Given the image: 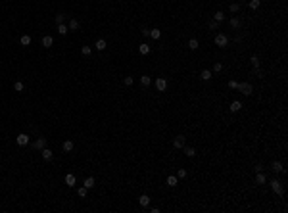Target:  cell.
<instances>
[{
  "label": "cell",
  "mask_w": 288,
  "mask_h": 213,
  "mask_svg": "<svg viewBox=\"0 0 288 213\" xmlns=\"http://www.w3.org/2000/svg\"><path fill=\"white\" fill-rule=\"evenodd\" d=\"M94 48L102 52V50H106V48H108V42H106L104 38H98V41H96V44H94Z\"/></svg>",
  "instance_id": "9c48e42d"
},
{
  "label": "cell",
  "mask_w": 288,
  "mask_h": 213,
  "mask_svg": "<svg viewBox=\"0 0 288 213\" xmlns=\"http://www.w3.org/2000/svg\"><path fill=\"white\" fill-rule=\"evenodd\" d=\"M150 37L154 38V41H158V38L161 37V31H160V29H152V31H150Z\"/></svg>",
  "instance_id": "d4e9b609"
},
{
  "label": "cell",
  "mask_w": 288,
  "mask_h": 213,
  "mask_svg": "<svg viewBox=\"0 0 288 213\" xmlns=\"http://www.w3.org/2000/svg\"><path fill=\"white\" fill-rule=\"evenodd\" d=\"M229 8H231V12H233V14H236L238 10H240V6H238V4H231Z\"/></svg>",
  "instance_id": "f35d334b"
},
{
  "label": "cell",
  "mask_w": 288,
  "mask_h": 213,
  "mask_svg": "<svg viewBox=\"0 0 288 213\" xmlns=\"http://www.w3.org/2000/svg\"><path fill=\"white\" fill-rule=\"evenodd\" d=\"M140 85H142V87H150V85H152V79L148 77V75H142V77H140Z\"/></svg>",
  "instance_id": "44dd1931"
},
{
  "label": "cell",
  "mask_w": 288,
  "mask_h": 213,
  "mask_svg": "<svg viewBox=\"0 0 288 213\" xmlns=\"http://www.w3.org/2000/svg\"><path fill=\"white\" fill-rule=\"evenodd\" d=\"M52 44H54V38H52L50 35H46V37H42V46H44V48H50Z\"/></svg>",
  "instance_id": "8fae6325"
},
{
  "label": "cell",
  "mask_w": 288,
  "mask_h": 213,
  "mask_svg": "<svg viewBox=\"0 0 288 213\" xmlns=\"http://www.w3.org/2000/svg\"><path fill=\"white\" fill-rule=\"evenodd\" d=\"M14 90H15V92H21V90H23V83H21V81H15V83H14Z\"/></svg>",
  "instance_id": "4dcf8cb0"
},
{
  "label": "cell",
  "mask_w": 288,
  "mask_h": 213,
  "mask_svg": "<svg viewBox=\"0 0 288 213\" xmlns=\"http://www.w3.org/2000/svg\"><path fill=\"white\" fill-rule=\"evenodd\" d=\"M58 33H60V35H67V33H69V29H67V25H64V23H60V25H58Z\"/></svg>",
  "instance_id": "484cf974"
},
{
  "label": "cell",
  "mask_w": 288,
  "mask_h": 213,
  "mask_svg": "<svg viewBox=\"0 0 288 213\" xmlns=\"http://www.w3.org/2000/svg\"><path fill=\"white\" fill-rule=\"evenodd\" d=\"M156 88H158L160 92H163L165 88H167V81H165L163 77H160V79H156Z\"/></svg>",
  "instance_id": "8992f818"
},
{
  "label": "cell",
  "mask_w": 288,
  "mask_h": 213,
  "mask_svg": "<svg viewBox=\"0 0 288 213\" xmlns=\"http://www.w3.org/2000/svg\"><path fill=\"white\" fill-rule=\"evenodd\" d=\"M227 44H229V37H227V35H223V33H217V35H215V46L225 48Z\"/></svg>",
  "instance_id": "6da1fadb"
},
{
  "label": "cell",
  "mask_w": 288,
  "mask_h": 213,
  "mask_svg": "<svg viewBox=\"0 0 288 213\" xmlns=\"http://www.w3.org/2000/svg\"><path fill=\"white\" fill-rule=\"evenodd\" d=\"M256 182H257V184H265V182H267V177L259 171V173L256 175Z\"/></svg>",
  "instance_id": "e0dca14e"
},
{
  "label": "cell",
  "mask_w": 288,
  "mask_h": 213,
  "mask_svg": "<svg viewBox=\"0 0 288 213\" xmlns=\"http://www.w3.org/2000/svg\"><path fill=\"white\" fill-rule=\"evenodd\" d=\"M15 142H18L19 146H27L29 144V134H25V133L18 134V136H15Z\"/></svg>",
  "instance_id": "5b68a950"
},
{
  "label": "cell",
  "mask_w": 288,
  "mask_h": 213,
  "mask_svg": "<svg viewBox=\"0 0 288 213\" xmlns=\"http://www.w3.org/2000/svg\"><path fill=\"white\" fill-rule=\"evenodd\" d=\"M188 48H190V50H198V48H200V42H198L196 38H190V41H188Z\"/></svg>",
  "instance_id": "ac0fdd59"
},
{
  "label": "cell",
  "mask_w": 288,
  "mask_h": 213,
  "mask_svg": "<svg viewBox=\"0 0 288 213\" xmlns=\"http://www.w3.org/2000/svg\"><path fill=\"white\" fill-rule=\"evenodd\" d=\"M19 42H21L23 46H29V44H31V37H29V35H23V37L19 38Z\"/></svg>",
  "instance_id": "cb8c5ba5"
},
{
  "label": "cell",
  "mask_w": 288,
  "mask_h": 213,
  "mask_svg": "<svg viewBox=\"0 0 288 213\" xmlns=\"http://www.w3.org/2000/svg\"><path fill=\"white\" fill-rule=\"evenodd\" d=\"M81 52H83V56H90L92 48H90V46H83V48H81Z\"/></svg>",
  "instance_id": "836d02e7"
},
{
  "label": "cell",
  "mask_w": 288,
  "mask_h": 213,
  "mask_svg": "<svg viewBox=\"0 0 288 213\" xmlns=\"http://www.w3.org/2000/svg\"><path fill=\"white\" fill-rule=\"evenodd\" d=\"M138 52H140L142 56H146V54H150V46H148L146 42H142L140 46H138Z\"/></svg>",
  "instance_id": "2e32d148"
},
{
  "label": "cell",
  "mask_w": 288,
  "mask_h": 213,
  "mask_svg": "<svg viewBox=\"0 0 288 213\" xmlns=\"http://www.w3.org/2000/svg\"><path fill=\"white\" fill-rule=\"evenodd\" d=\"M236 87H238V83H236V81H233V79H231V81H229V88H231V90H234Z\"/></svg>",
  "instance_id": "ab89813d"
},
{
  "label": "cell",
  "mask_w": 288,
  "mask_h": 213,
  "mask_svg": "<svg viewBox=\"0 0 288 213\" xmlns=\"http://www.w3.org/2000/svg\"><path fill=\"white\" fill-rule=\"evenodd\" d=\"M217 27H219V23H217V21L213 19V21L210 23V29H213V31H217Z\"/></svg>",
  "instance_id": "60d3db41"
},
{
  "label": "cell",
  "mask_w": 288,
  "mask_h": 213,
  "mask_svg": "<svg viewBox=\"0 0 288 213\" xmlns=\"http://www.w3.org/2000/svg\"><path fill=\"white\" fill-rule=\"evenodd\" d=\"M242 110V102H238V100H234V102H231V111L233 113H236V111Z\"/></svg>",
  "instance_id": "5bb4252c"
},
{
  "label": "cell",
  "mask_w": 288,
  "mask_h": 213,
  "mask_svg": "<svg viewBox=\"0 0 288 213\" xmlns=\"http://www.w3.org/2000/svg\"><path fill=\"white\" fill-rule=\"evenodd\" d=\"M221 69H223V64H221V61H215V65H213V73H219Z\"/></svg>",
  "instance_id": "d6a6232c"
},
{
  "label": "cell",
  "mask_w": 288,
  "mask_h": 213,
  "mask_svg": "<svg viewBox=\"0 0 288 213\" xmlns=\"http://www.w3.org/2000/svg\"><path fill=\"white\" fill-rule=\"evenodd\" d=\"M236 90H240V92H242V94H246V96H250V94H252V90H254V88H252V85H250V83H238Z\"/></svg>",
  "instance_id": "7a4b0ae2"
},
{
  "label": "cell",
  "mask_w": 288,
  "mask_h": 213,
  "mask_svg": "<svg viewBox=\"0 0 288 213\" xmlns=\"http://www.w3.org/2000/svg\"><path fill=\"white\" fill-rule=\"evenodd\" d=\"M211 77H213V71H210V69H204V71L200 73V79H202V81H210Z\"/></svg>",
  "instance_id": "4fadbf2b"
},
{
  "label": "cell",
  "mask_w": 288,
  "mask_h": 213,
  "mask_svg": "<svg viewBox=\"0 0 288 213\" xmlns=\"http://www.w3.org/2000/svg\"><path fill=\"white\" fill-rule=\"evenodd\" d=\"M250 61H252V65H254V67H259V58H257V56H252Z\"/></svg>",
  "instance_id": "1f68e13d"
},
{
  "label": "cell",
  "mask_w": 288,
  "mask_h": 213,
  "mask_svg": "<svg viewBox=\"0 0 288 213\" xmlns=\"http://www.w3.org/2000/svg\"><path fill=\"white\" fill-rule=\"evenodd\" d=\"M123 83L127 85V87H131V85L135 83V79H133V77H125V79H123Z\"/></svg>",
  "instance_id": "74e56055"
},
{
  "label": "cell",
  "mask_w": 288,
  "mask_h": 213,
  "mask_svg": "<svg viewBox=\"0 0 288 213\" xmlns=\"http://www.w3.org/2000/svg\"><path fill=\"white\" fill-rule=\"evenodd\" d=\"M33 148H35V150H42V148H46V138H44V136L37 138V140H35V144H33Z\"/></svg>",
  "instance_id": "52a82bcc"
},
{
  "label": "cell",
  "mask_w": 288,
  "mask_h": 213,
  "mask_svg": "<svg viewBox=\"0 0 288 213\" xmlns=\"http://www.w3.org/2000/svg\"><path fill=\"white\" fill-rule=\"evenodd\" d=\"M261 6V0H250V8L252 10H257Z\"/></svg>",
  "instance_id": "f546056e"
},
{
  "label": "cell",
  "mask_w": 288,
  "mask_h": 213,
  "mask_svg": "<svg viewBox=\"0 0 288 213\" xmlns=\"http://www.w3.org/2000/svg\"><path fill=\"white\" fill-rule=\"evenodd\" d=\"M64 19H65V15H64V14H58V15H56V23H58V25H60V23H64Z\"/></svg>",
  "instance_id": "d590c367"
},
{
  "label": "cell",
  "mask_w": 288,
  "mask_h": 213,
  "mask_svg": "<svg viewBox=\"0 0 288 213\" xmlns=\"http://www.w3.org/2000/svg\"><path fill=\"white\" fill-rule=\"evenodd\" d=\"M231 27L238 29V27H240V19H238V17H231Z\"/></svg>",
  "instance_id": "f1b7e54d"
},
{
  "label": "cell",
  "mask_w": 288,
  "mask_h": 213,
  "mask_svg": "<svg viewBox=\"0 0 288 213\" xmlns=\"http://www.w3.org/2000/svg\"><path fill=\"white\" fill-rule=\"evenodd\" d=\"M65 184H67V186H75V184H77V179H75V175H71V173H69V175H65Z\"/></svg>",
  "instance_id": "7c38bea8"
},
{
  "label": "cell",
  "mask_w": 288,
  "mask_h": 213,
  "mask_svg": "<svg viewBox=\"0 0 288 213\" xmlns=\"http://www.w3.org/2000/svg\"><path fill=\"white\" fill-rule=\"evenodd\" d=\"M177 177H179V179H184V177H186V169H179Z\"/></svg>",
  "instance_id": "8d00e7d4"
},
{
  "label": "cell",
  "mask_w": 288,
  "mask_h": 213,
  "mask_svg": "<svg viewBox=\"0 0 288 213\" xmlns=\"http://www.w3.org/2000/svg\"><path fill=\"white\" fill-rule=\"evenodd\" d=\"M41 154H42V159H44V161H50V159L54 158L52 150H48V148H42V150H41Z\"/></svg>",
  "instance_id": "ba28073f"
},
{
  "label": "cell",
  "mask_w": 288,
  "mask_h": 213,
  "mask_svg": "<svg viewBox=\"0 0 288 213\" xmlns=\"http://www.w3.org/2000/svg\"><path fill=\"white\" fill-rule=\"evenodd\" d=\"M71 150H73V142H71V140H65L64 142V152H71Z\"/></svg>",
  "instance_id": "4316f807"
},
{
  "label": "cell",
  "mask_w": 288,
  "mask_h": 213,
  "mask_svg": "<svg viewBox=\"0 0 288 213\" xmlns=\"http://www.w3.org/2000/svg\"><path fill=\"white\" fill-rule=\"evenodd\" d=\"M83 186H85V188H94V179H92V177H88V179H85V182H83Z\"/></svg>",
  "instance_id": "ffe728a7"
},
{
  "label": "cell",
  "mask_w": 288,
  "mask_h": 213,
  "mask_svg": "<svg viewBox=\"0 0 288 213\" xmlns=\"http://www.w3.org/2000/svg\"><path fill=\"white\" fill-rule=\"evenodd\" d=\"M273 171H275V173H282V171H284L282 163H280V161H275V163H273Z\"/></svg>",
  "instance_id": "603a6c76"
},
{
  "label": "cell",
  "mask_w": 288,
  "mask_h": 213,
  "mask_svg": "<svg viewBox=\"0 0 288 213\" xmlns=\"http://www.w3.org/2000/svg\"><path fill=\"white\" fill-rule=\"evenodd\" d=\"M184 154H186V156H188V158H194V156H196V150H194V148H190V146H184Z\"/></svg>",
  "instance_id": "7402d4cb"
},
{
  "label": "cell",
  "mask_w": 288,
  "mask_h": 213,
  "mask_svg": "<svg viewBox=\"0 0 288 213\" xmlns=\"http://www.w3.org/2000/svg\"><path fill=\"white\" fill-rule=\"evenodd\" d=\"M213 19H215V21H217V23H221V21H223V19H225V14H223V12H215Z\"/></svg>",
  "instance_id": "83f0119b"
},
{
  "label": "cell",
  "mask_w": 288,
  "mask_h": 213,
  "mask_svg": "<svg viewBox=\"0 0 288 213\" xmlns=\"http://www.w3.org/2000/svg\"><path fill=\"white\" fill-rule=\"evenodd\" d=\"M165 182H167V186H171V188H173V186H177V182H179V177H175V175H169Z\"/></svg>",
  "instance_id": "9a60e30c"
},
{
  "label": "cell",
  "mask_w": 288,
  "mask_h": 213,
  "mask_svg": "<svg viewBox=\"0 0 288 213\" xmlns=\"http://www.w3.org/2000/svg\"><path fill=\"white\" fill-rule=\"evenodd\" d=\"M184 142H186V138H184V134H179V136H175V140H173V146H175V148H181V150H183V148H184Z\"/></svg>",
  "instance_id": "277c9868"
},
{
  "label": "cell",
  "mask_w": 288,
  "mask_h": 213,
  "mask_svg": "<svg viewBox=\"0 0 288 213\" xmlns=\"http://www.w3.org/2000/svg\"><path fill=\"white\" fill-rule=\"evenodd\" d=\"M79 27H81V23H79L77 19H71V21H69V25H67L69 31H75V29H79Z\"/></svg>",
  "instance_id": "d6986e66"
},
{
  "label": "cell",
  "mask_w": 288,
  "mask_h": 213,
  "mask_svg": "<svg viewBox=\"0 0 288 213\" xmlns=\"http://www.w3.org/2000/svg\"><path fill=\"white\" fill-rule=\"evenodd\" d=\"M77 194L81 196V198H85V196H87V188H85V186H81V188H77Z\"/></svg>",
  "instance_id": "e575fe53"
},
{
  "label": "cell",
  "mask_w": 288,
  "mask_h": 213,
  "mask_svg": "<svg viewBox=\"0 0 288 213\" xmlns=\"http://www.w3.org/2000/svg\"><path fill=\"white\" fill-rule=\"evenodd\" d=\"M138 204H140L142 207H146V205L150 204V196H148V194H142V196H138Z\"/></svg>",
  "instance_id": "30bf717a"
},
{
  "label": "cell",
  "mask_w": 288,
  "mask_h": 213,
  "mask_svg": "<svg viewBox=\"0 0 288 213\" xmlns=\"http://www.w3.org/2000/svg\"><path fill=\"white\" fill-rule=\"evenodd\" d=\"M271 188H273V192L275 194H282V182L279 181V179H273V181H271Z\"/></svg>",
  "instance_id": "3957f363"
}]
</instances>
